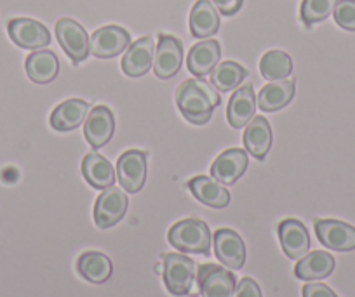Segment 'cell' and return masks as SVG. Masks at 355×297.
I'll return each mask as SVG.
<instances>
[{
	"label": "cell",
	"mask_w": 355,
	"mask_h": 297,
	"mask_svg": "<svg viewBox=\"0 0 355 297\" xmlns=\"http://www.w3.org/2000/svg\"><path fill=\"white\" fill-rule=\"evenodd\" d=\"M216 87L202 78H190L176 91V105L183 117L196 125H204L213 117V110L220 105Z\"/></svg>",
	"instance_id": "1"
},
{
	"label": "cell",
	"mask_w": 355,
	"mask_h": 297,
	"mask_svg": "<svg viewBox=\"0 0 355 297\" xmlns=\"http://www.w3.org/2000/svg\"><path fill=\"white\" fill-rule=\"evenodd\" d=\"M167 240L185 254H209L211 251V230L200 219H183L173 224L167 233Z\"/></svg>",
	"instance_id": "2"
},
{
	"label": "cell",
	"mask_w": 355,
	"mask_h": 297,
	"mask_svg": "<svg viewBox=\"0 0 355 297\" xmlns=\"http://www.w3.org/2000/svg\"><path fill=\"white\" fill-rule=\"evenodd\" d=\"M164 283L173 296H189L196 283V262L183 254L164 255Z\"/></svg>",
	"instance_id": "3"
},
{
	"label": "cell",
	"mask_w": 355,
	"mask_h": 297,
	"mask_svg": "<svg viewBox=\"0 0 355 297\" xmlns=\"http://www.w3.org/2000/svg\"><path fill=\"white\" fill-rule=\"evenodd\" d=\"M56 37L71 63L78 64L87 60L89 53H91V40H89L91 37L87 35L80 23L70 18L60 19L56 23Z\"/></svg>",
	"instance_id": "4"
},
{
	"label": "cell",
	"mask_w": 355,
	"mask_h": 297,
	"mask_svg": "<svg viewBox=\"0 0 355 297\" xmlns=\"http://www.w3.org/2000/svg\"><path fill=\"white\" fill-rule=\"evenodd\" d=\"M128 195L122 188L110 186L98 197L94 204V223L101 230L115 226L128 213Z\"/></svg>",
	"instance_id": "5"
},
{
	"label": "cell",
	"mask_w": 355,
	"mask_h": 297,
	"mask_svg": "<svg viewBox=\"0 0 355 297\" xmlns=\"http://www.w3.org/2000/svg\"><path fill=\"white\" fill-rule=\"evenodd\" d=\"M202 297H235L237 278L230 269L218 264H202L197 275Z\"/></svg>",
	"instance_id": "6"
},
{
	"label": "cell",
	"mask_w": 355,
	"mask_h": 297,
	"mask_svg": "<svg viewBox=\"0 0 355 297\" xmlns=\"http://www.w3.org/2000/svg\"><path fill=\"white\" fill-rule=\"evenodd\" d=\"M183 64V44L173 35H159V44L155 47L153 57V71L159 78H173Z\"/></svg>",
	"instance_id": "7"
},
{
	"label": "cell",
	"mask_w": 355,
	"mask_h": 297,
	"mask_svg": "<svg viewBox=\"0 0 355 297\" xmlns=\"http://www.w3.org/2000/svg\"><path fill=\"white\" fill-rule=\"evenodd\" d=\"M9 37L16 46L30 51H40L51 44V33L42 23L30 18H15L8 25Z\"/></svg>",
	"instance_id": "8"
},
{
	"label": "cell",
	"mask_w": 355,
	"mask_h": 297,
	"mask_svg": "<svg viewBox=\"0 0 355 297\" xmlns=\"http://www.w3.org/2000/svg\"><path fill=\"white\" fill-rule=\"evenodd\" d=\"M89 40H91V53L101 60H110V57L119 56L131 46L129 32L117 25H108L96 30Z\"/></svg>",
	"instance_id": "9"
},
{
	"label": "cell",
	"mask_w": 355,
	"mask_h": 297,
	"mask_svg": "<svg viewBox=\"0 0 355 297\" xmlns=\"http://www.w3.org/2000/svg\"><path fill=\"white\" fill-rule=\"evenodd\" d=\"M315 233L320 244L331 251L350 252L355 249V228L336 219H317Z\"/></svg>",
	"instance_id": "10"
},
{
	"label": "cell",
	"mask_w": 355,
	"mask_h": 297,
	"mask_svg": "<svg viewBox=\"0 0 355 297\" xmlns=\"http://www.w3.org/2000/svg\"><path fill=\"white\" fill-rule=\"evenodd\" d=\"M117 177L128 193H138L146 181V155L139 150L122 153L117 162Z\"/></svg>",
	"instance_id": "11"
},
{
	"label": "cell",
	"mask_w": 355,
	"mask_h": 297,
	"mask_svg": "<svg viewBox=\"0 0 355 297\" xmlns=\"http://www.w3.org/2000/svg\"><path fill=\"white\" fill-rule=\"evenodd\" d=\"M214 251H216V258L223 266L228 269L244 268L245 262V245L241 235L235 233L234 230L228 228H221L214 233Z\"/></svg>",
	"instance_id": "12"
},
{
	"label": "cell",
	"mask_w": 355,
	"mask_h": 297,
	"mask_svg": "<svg viewBox=\"0 0 355 297\" xmlns=\"http://www.w3.org/2000/svg\"><path fill=\"white\" fill-rule=\"evenodd\" d=\"M153 57H155V44L152 37H141L125 51L122 57V71L131 78L143 77L148 73L150 68H153Z\"/></svg>",
	"instance_id": "13"
},
{
	"label": "cell",
	"mask_w": 355,
	"mask_h": 297,
	"mask_svg": "<svg viewBox=\"0 0 355 297\" xmlns=\"http://www.w3.org/2000/svg\"><path fill=\"white\" fill-rule=\"evenodd\" d=\"M84 134L85 139L94 150L103 148L112 139L115 131V118L114 114L108 107H94L91 114L87 115L84 122Z\"/></svg>",
	"instance_id": "14"
},
{
	"label": "cell",
	"mask_w": 355,
	"mask_h": 297,
	"mask_svg": "<svg viewBox=\"0 0 355 297\" xmlns=\"http://www.w3.org/2000/svg\"><path fill=\"white\" fill-rule=\"evenodd\" d=\"M248 165V152L241 148H230L214 160L213 165H211V174L221 184H234L244 176Z\"/></svg>",
	"instance_id": "15"
},
{
	"label": "cell",
	"mask_w": 355,
	"mask_h": 297,
	"mask_svg": "<svg viewBox=\"0 0 355 297\" xmlns=\"http://www.w3.org/2000/svg\"><path fill=\"white\" fill-rule=\"evenodd\" d=\"M89 115V105L84 99H67L63 103L58 105L53 110L49 118L51 127L56 129L58 132H68L78 129L85 122Z\"/></svg>",
	"instance_id": "16"
},
{
	"label": "cell",
	"mask_w": 355,
	"mask_h": 297,
	"mask_svg": "<svg viewBox=\"0 0 355 297\" xmlns=\"http://www.w3.org/2000/svg\"><path fill=\"white\" fill-rule=\"evenodd\" d=\"M279 240L289 259H302L310 251V237L298 219H284L279 224Z\"/></svg>",
	"instance_id": "17"
},
{
	"label": "cell",
	"mask_w": 355,
	"mask_h": 297,
	"mask_svg": "<svg viewBox=\"0 0 355 297\" xmlns=\"http://www.w3.org/2000/svg\"><path fill=\"white\" fill-rule=\"evenodd\" d=\"M256 96L252 84H245L234 92L228 101V124L234 129H244L249 122L254 118L256 111Z\"/></svg>",
	"instance_id": "18"
},
{
	"label": "cell",
	"mask_w": 355,
	"mask_h": 297,
	"mask_svg": "<svg viewBox=\"0 0 355 297\" xmlns=\"http://www.w3.org/2000/svg\"><path fill=\"white\" fill-rule=\"evenodd\" d=\"M295 80L284 78V80H274L261 87L256 105L263 111H277L288 107L295 98Z\"/></svg>",
	"instance_id": "19"
},
{
	"label": "cell",
	"mask_w": 355,
	"mask_h": 297,
	"mask_svg": "<svg viewBox=\"0 0 355 297\" xmlns=\"http://www.w3.org/2000/svg\"><path fill=\"white\" fill-rule=\"evenodd\" d=\"M190 191L200 204L213 209H225L230 204V193L227 188L216 179L207 176H196L189 183Z\"/></svg>",
	"instance_id": "20"
},
{
	"label": "cell",
	"mask_w": 355,
	"mask_h": 297,
	"mask_svg": "<svg viewBox=\"0 0 355 297\" xmlns=\"http://www.w3.org/2000/svg\"><path fill=\"white\" fill-rule=\"evenodd\" d=\"M220 12L209 0H197L190 11L189 26L196 39H207L220 30Z\"/></svg>",
	"instance_id": "21"
},
{
	"label": "cell",
	"mask_w": 355,
	"mask_h": 297,
	"mask_svg": "<svg viewBox=\"0 0 355 297\" xmlns=\"http://www.w3.org/2000/svg\"><path fill=\"white\" fill-rule=\"evenodd\" d=\"M220 42H216V40H202V42L196 44L190 49L187 64H189L190 73L196 75L197 78H202L214 70V66L220 63Z\"/></svg>",
	"instance_id": "22"
},
{
	"label": "cell",
	"mask_w": 355,
	"mask_h": 297,
	"mask_svg": "<svg viewBox=\"0 0 355 297\" xmlns=\"http://www.w3.org/2000/svg\"><path fill=\"white\" fill-rule=\"evenodd\" d=\"M272 129L268 120L265 117H254L244 131V146L245 152L254 159L263 160L266 153L270 152L272 148Z\"/></svg>",
	"instance_id": "23"
},
{
	"label": "cell",
	"mask_w": 355,
	"mask_h": 297,
	"mask_svg": "<svg viewBox=\"0 0 355 297\" xmlns=\"http://www.w3.org/2000/svg\"><path fill=\"white\" fill-rule=\"evenodd\" d=\"M82 174L85 181L96 190H107L115 183V170L112 163L94 150L82 160Z\"/></svg>",
	"instance_id": "24"
},
{
	"label": "cell",
	"mask_w": 355,
	"mask_h": 297,
	"mask_svg": "<svg viewBox=\"0 0 355 297\" xmlns=\"http://www.w3.org/2000/svg\"><path fill=\"white\" fill-rule=\"evenodd\" d=\"M334 271V258L329 252L315 251L303 255L298 259V264L295 266L296 278L312 282V280L327 278Z\"/></svg>",
	"instance_id": "25"
},
{
	"label": "cell",
	"mask_w": 355,
	"mask_h": 297,
	"mask_svg": "<svg viewBox=\"0 0 355 297\" xmlns=\"http://www.w3.org/2000/svg\"><path fill=\"white\" fill-rule=\"evenodd\" d=\"M25 70L30 80L35 84H49L58 77L60 61L51 51H35L26 57Z\"/></svg>",
	"instance_id": "26"
},
{
	"label": "cell",
	"mask_w": 355,
	"mask_h": 297,
	"mask_svg": "<svg viewBox=\"0 0 355 297\" xmlns=\"http://www.w3.org/2000/svg\"><path fill=\"white\" fill-rule=\"evenodd\" d=\"M77 271L84 280L91 283H105L112 276L114 271V264H112L110 258L101 252L89 251L78 258L77 261Z\"/></svg>",
	"instance_id": "27"
},
{
	"label": "cell",
	"mask_w": 355,
	"mask_h": 297,
	"mask_svg": "<svg viewBox=\"0 0 355 297\" xmlns=\"http://www.w3.org/2000/svg\"><path fill=\"white\" fill-rule=\"evenodd\" d=\"M209 75L211 84L216 87V91L228 92L234 91L245 80L248 70L235 61H223V63H218Z\"/></svg>",
	"instance_id": "28"
},
{
	"label": "cell",
	"mask_w": 355,
	"mask_h": 297,
	"mask_svg": "<svg viewBox=\"0 0 355 297\" xmlns=\"http://www.w3.org/2000/svg\"><path fill=\"white\" fill-rule=\"evenodd\" d=\"M259 71L266 80H284L293 71V60L284 51H268L259 61Z\"/></svg>",
	"instance_id": "29"
},
{
	"label": "cell",
	"mask_w": 355,
	"mask_h": 297,
	"mask_svg": "<svg viewBox=\"0 0 355 297\" xmlns=\"http://www.w3.org/2000/svg\"><path fill=\"white\" fill-rule=\"evenodd\" d=\"M338 0H303L300 8V16L305 25H315V23L324 21L334 12Z\"/></svg>",
	"instance_id": "30"
},
{
	"label": "cell",
	"mask_w": 355,
	"mask_h": 297,
	"mask_svg": "<svg viewBox=\"0 0 355 297\" xmlns=\"http://www.w3.org/2000/svg\"><path fill=\"white\" fill-rule=\"evenodd\" d=\"M333 15L338 26L355 32V0H338Z\"/></svg>",
	"instance_id": "31"
},
{
	"label": "cell",
	"mask_w": 355,
	"mask_h": 297,
	"mask_svg": "<svg viewBox=\"0 0 355 297\" xmlns=\"http://www.w3.org/2000/svg\"><path fill=\"white\" fill-rule=\"evenodd\" d=\"M235 297H263V296L258 283H256L252 278H249V276H245V278H242L241 282L237 283Z\"/></svg>",
	"instance_id": "32"
},
{
	"label": "cell",
	"mask_w": 355,
	"mask_h": 297,
	"mask_svg": "<svg viewBox=\"0 0 355 297\" xmlns=\"http://www.w3.org/2000/svg\"><path fill=\"white\" fill-rule=\"evenodd\" d=\"M303 297H338L327 285L319 282H310L303 287Z\"/></svg>",
	"instance_id": "33"
},
{
	"label": "cell",
	"mask_w": 355,
	"mask_h": 297,
	"mask_svg": "<svg viewBox=\"0 0 355 297\" xmlns=\"http://www.w3.org/2000/svg\"><path fill=\"white\" fill-rule=\"evenodd\" d=\"M213 4L223 16H234L242 8L244 0H213Z\"/></svg>",
	"instance_id": "34"
}]
</instances>
